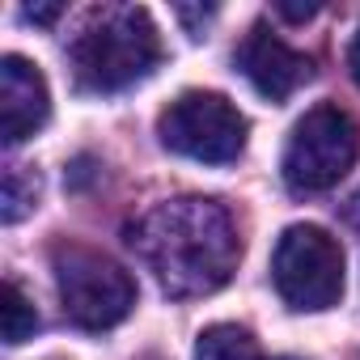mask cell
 Instances as JSON below:
<instances>
[{
	"instance_id": "cell-1",
	"label": "cell",
	"mask_w": 360,
	"mask_h": 360,
	"mask_svg": "<svg viewBox=\"0 0 360 360\" xmlns=\"http://www.w3.org/2000/svg\"><path fill=\"white\" fill-rule=\"evenodd\" d=\"M127 246L153 271L161 292L178 301L217 292L242 259L229 212L204 195H183L148 208L136 225H127Z\"/></svg>"
},
{
	"instance_id": "cell-2",
	"label": "cell",
	"mask_w": 360,
	"mask_h": 360,
	"mask_svg": "<svg viewBox=\"0 0 360 360\" xmlns=\"http://www.w3.org/2000/svg\"><path fill=\"white\" fill-rule=\"evenodd\" d=\"M77 85L89 94H119L140 85L161 64V39L153 18L140 5H102L89 9L68 43Z\"/></svg>"
},
{
	"instance_id": "cell-3",
	"label": "cell",
	"mask_w": 360,
	"mask_h": 360,
	"mask_svg": "<svg viewBox=\"0 0 360 360\" xmlns=\"http://www.w3.org/2000/svg\"><path fill=\"white\" fill-rule=\"evenodd\" d=\"M51 271L60 305L68 322H77L81 330H110L136 305V280L102 250L64 242L51 250Z\"/></svg>"
},
{
	"instance_id": "cell-4",
	"label": "cell",
	"mask_w": 360,
	"mask_h": 360,
	"mask_svg": "<svg viewBox=\"0 0 360 360\" xmlns=\"http://www.w3.org/2000/svg\"><path fill=\"white\" fill-rule=\"evenodd\" d=\"M246 131H250L246 115L229 98L204 94V89L174 98L157 119V136L169 153L204 161V165L238 161L242 148H246Z\"/></svg>"
},
{
	"instance_id": "cell-5",
	"label": "cell",
	"mask_w": 360,
	"mask_h": 360,
	"mask_svg": "<svg viewBox=\"0 0 360 360\" xmlns=\"http://www.w3.org/2000/svg\"><path fill=\"white\" fill-rule=\"evenodd\" d=\"M271 280L284 305L318 314L343 297V250L318 225H292L280 233L271 255Z\"/></svg>"
},
{
	"instance_id": "cell-6",
	"label": "cell",
	"mask_w": 360,
	"mask_h": 360,
	"mask_svg": "<svg viewBox=\"0 0 360 360\" xmlns=\"http://www.w3.org/2000/svg\"><path fill=\"white\" fill-rule=\"evenodd\" d=\"M356 153H360V131L352 115L339 106H314L288 136V148L280 161L284 183L297 195L326 191L352 169Z\"/></svg>"
},
{
	"instance_id": "cell-7",
	"label": "cell",
	"mask_w": 360,
	"mask_h": 360,
	"mask_svg": "<svg viewBox=\"0 0 360 360\" xmlns=\"http://www.w3.org/2000/svg\"><path fill=\"white\" fill-rule=\"evenodd\" d=\"M51 115V94L43 72L26 56H5L0 60V140L22 144L30 140Z\"/></svg>"
},
{
	"instance_id": "cell-8",
	"label": "cell",
	"mask_w": 360,
	"mask_h": 360,
	"mask_svg": "<svg viewBox=\"0 0 360 360\" xmlns=\"http://www.w3.org/2000/svg\"><path fill=\"white\" fill-rule=\"evenodd\" d=\"M238 68H242L246 81H250L263 98H271V102L292 98V94L314 77V64H309L301 51H292L284 39H276L271 30H263V26H255V30L246 34V43L238 47Z\"/></svg>"
},
{
	"instance_id": "cell-9",
	"label": "cell",
	"mask_w": 360,
	"mask_h": 360,
	"mask_svg": "<svg viewBox=\"0 0 360 360\" xmlns=\"http://www.w3.org/2000/svg\"><path fill=\"white\" fill-rule=\"evenodd\" d=\"M195 360H263V352L250 330L233 322H217L195 339Z\"/></svg>"
},
{
	"instance_id": "cell-10",
	"label": "cell",
	"mask_w": 360,
	"mask_h": 360,
	"mask_svg": "<svg viewBox=\"0 0 360 360\" xmlns=\"http://www.w3.org/2000/svg\"><path fill=\"white\" fill-rule=\"evenodd\" d=\"M0 330H5V343L9 347L26 343L39 330V309H34V301L26 297V288L13 276L5 280V297H0Z\"/></svg>"
},
{
	"instance_id": "cell-11",
	"label": "cell",
	"mask_w": 360,
	"mask_h": 360,
	"mask_svg": "<svg viewBox=\"0 0 360 360\" xmlns=\"http://www.w3.org/2000/svg\"><path fill=\"white\" fill-rule=\"evenodd\" d=\"M34 208H39V178H34V169L9 165L5 169V183H0V221L18 225Z\"/></svg>"
},
{
	"instance_id": "cell-12",
	"label": "cell",
	"mask_w": 360,
	"mask_h": 360,
	"mask_svg": "<svg viewBox=\"0 0 360 360\" xmlns=\"http://www.w3.org/2000/svg\"><path fill=\"white\" fill-rule=\"evenodd\" d=\"M276 13L288 18V22H309L318 13V5H276Z\"/></svg>"
},
{
	"instance_id": "cell-13",
	"label": "cell",
	"mask_w": 360,
	"mask_h": 360,
	"mask_svg": "<svg viewBox=\"0 0 360 360\" xmlns=\"http://www.w3.org/2000/svg\"><path fill=\"white\" fill-rule=\"evenodd\" d=\"M26 18H30V22H56V18H60V5H30Z\"/></svg>"
},
{
	"instance_id": "cell-14",
	"label": "cell",
	"mask_w": 360,
	"mask_h": 360,
	"mask_svg": "<svg viewBox=\"0 0 360 360\" xmlns=\"http://www.w3.org/2000/svg\"><path fill=\"white\" fill-rule=\"evenodd\" d=\"M347 72H352V81L360 85V30H356V39H352V47H347Z\"/></svg>"
},
{
	"instance_id": "cell-15",
	"label": "cell",
	"mask_w": 360,
	"mask_h": 360,
	"mask_svg": "<svg viewBox=\"0 0 360 360\" xmlns=\"http://www.w3.org/2000/svg\"><path fill=\"white\" fill-rule=\"evenodd\" d=\"M343 221H347V225H356V229H360V191H356V195H352V200H347V204H343Z\"/></svg>"
}]
</instances>
